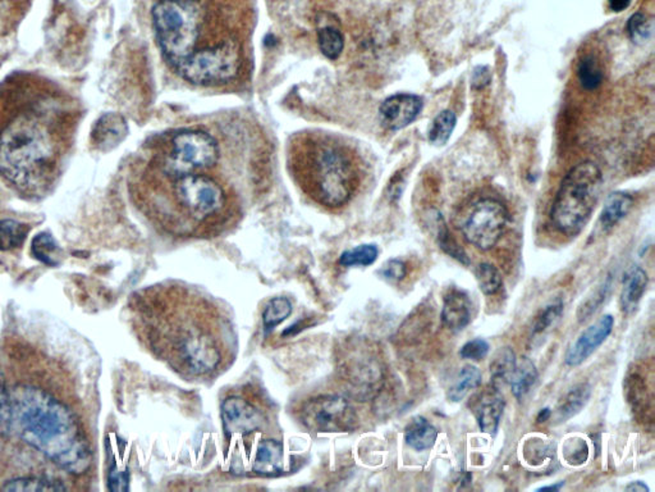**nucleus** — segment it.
<instances>
[{
  "instance_id": "1",
  "label": "nucleus",
  "mask_w": 655,
  "mask_h": 492,
  "mask_svg": "<svg viewBox=\"0 0 655 492\" xmlns=\"http://www.w3.org/2000/svg\"><path fill=\"white\" fill-rule=\"evenodd\" d=\"M81 103L57 82L33 72L0 81V180L20 195L53 190L69 161Z\"/></svg>"
},
{
  "instance_id": "2",
  "label": "nucleus",
  "mask_w": 655,
  "mask_h": 492,
  "mask_svg": "<svg viewBox=\"0 0 655 492\" xmlns=\"http://www.w3.org/2000/svg\"><path fill=\"white\" fill-rule=\"evenodd\" d=\"M135 330L153 356L191 383L232 364L239 336L229 308L198 286L165 279L132 297Z\"/></svg>"
},
{
  "instance_id": "3",
  "label": "nucleus",
  "mask_w": 655,
  "mask_h": 492,
  "mask_svg": "<svg viewBox=\"0 0 655 492\" xmlns=\"http://www.w3.org/2000/svg\"><path fill=\"white\" fill-rule=\"evenodd\" d=\"M11 426L55 466L72 475L90 468L91 451L72 411L38 387H15L9 393Z\"/></svg>"
},
{
  "instance_id": "4",
  "label": "nucleus",
  "mask_w": 655,
  "mask_h": 492,
  "mask_svg": "<svg viewBox=\"0 0 655 492\" xmlns=\"http://www.w3.org/2000/svg\"><path fill=\"white\" fill-rule=\"evenodd\" d=\"M290 156L301 189L323 207H343L358 189V167L349 147L337 138L307 135L292 146Z\"/></svg>"
},
{
  "instance_id": "5",
  "label": "nucleus",
  "mask_w": 655,
  "mask_h": 492,
  "mask_svg": "<svg viewBox=\"0 0 655 492\" xmlns=\"http://www.w3.org/2000/svg\"><path fill=\"white\" fill-rule=\"evenodd\" d=\"M169 203L150 215L178 236L206 235L223 226L229 218V198L213 178L190 174L173 178Z\"/></svg>"
},
{
  "instance_id": "6",
  "label": "nucleus",
  "mask_w": 655,
  "mask_h": 492,
  "mask_svg": "<svg viewBox=\"0 0 655 492\" xmlns=\"http://www.w3.org/2000/svg\"><path fill=\"white\" fill-rule=\"evenodd\" d=\"M602 186V171L594 162H581L571 168L550 209L556 230L570 238L579 235L594 212Z\"/></svg>"
},
{
  "instance_id": "7",
  "label": "nucleus",
  "mask_w": 655,
  "mask_h": 492,
  "mask_svg": "<svg viewBox=\"0 0 655 492\" xmlns=\"http://www.w3.org/2000/svg\"><path fill=\"white\" fill-rule=\"evenodd\" d=\"M156 39L172 66L193 53L200 36L201 11L195 0H162L153 7Z\"/></svg>"
},
{
  "instance_id": "8",
  "label": "nucleus",
  "mask_w": 655,
  "mask_h": 492,
  "mask_svg": "<svg viewBox=\"0 0 655 492\" xmlns=\"http://www.w3.org/2000/svg\"><path fill=\"white\" fill-rule=\"evenodd\" d=\"M241 46L235 39L193 52L175 69L186 81L195 85H218L230 81L241 69Z\"/></svg>"
},
{
  "instance_id": "9",
  "label": "nucleus",
  "mask_w": 655,
  "mask_h": 492,
  "mask_svg": "<svg viewBox=\"0 0 655 492\" xmlns=\"http://www.w3.org/2000/svg\"><path fill=\"white\" fill-rule=\"evenodd\" d=\"M171 147V153L159 163L169 180L213 167L220 158L217 141L205 131H178L172 137Z\"/></svg>"
},
{
  "instance_id": "10",
  "label": "nucleus",
  "mask_w": 655,
  "mask_h": 492,
  "mask_svg": "<svg viewBox=\"0 0 655 492\" xmlns=\"http://www.w3.org/2000/svg\"><path fill=\"white\" fill-rule=\"evenodd\" d=\"M220 414L229 439H246L270 427L269 407L248 390L227 396L221 402Z\"/></svg>"
},
{
  "instance_id": "11",
  "label": "nucleus",
  "mask_w": 655,
  "mask_h": 492,
  "mask_svg": "<svg viewBox=\"0 0 655 492\" xmlns=\"http://www.w3.org/2000/svg\"><path fill=\"white\" fill-rule=\"evenodd\" d=\"M304 426L315 432H343L355 427L356 413L340 395H321L306 400L298 409Z\"/></svg>"
},
{
  "instance_id": "12",
  "label": "nucleus",
  "mask_w": 655,
  "mask_h": 492,
  "mask_svg": "<svg viewBox=\"0 0 655 492\" xmlns=\"http://www.w3.org/2000/svg\"><path fill=\"white\" fill-rule=\"evenodd\" d=\"M509 212L495 199H482L473 204L463 224V236L481 251H491L502 238Z\"/></svg>"
},
{
  "instance_id": "13",
  "label": "nucleus",
  "mask_w": 655,
  "mask_h": 492,
  "mask_svg": "<svg viewBox=\"0 0 655 492\" xmlns=\"http://www.w3.org/2000/svg\"><path fill=\"white\" fill-rule=\"evenodd\" d=\"M340 362L341 377L358 393L371 392L383 377L379 363L374 361L371 354L364 352L361 347L344 350Z\"/></svg>"
},
{
  "instance_id": "14",
  "label": "nucleus",
  "mask_w": 655,
  "mask_h": 492,
  "mask_svg": "<svg viewBox=\"0 0 655 492\" xmlns=\"http://www.w3.org/2000/svg\"><path fill=\"white\" fill-rule=\"evenodd\" d=\"M424 101L414 94H396L381 103L380 121L384 128L397 131L407 128L423 110Z\"/></svg>"
},
{
  "instance_id": "15",
  "label": "nucleus",
  "mask_w": 655,
  "mask_h": 492,
  "mask_svg": "<svg viewBox=\"0 0 655 492\" xmlns=\"http://www.w3.org/2000/svg\"><path fill=\"white\" fill-rule=\"evenodd\" d=\"M614 327V318L611 315L603 316L594 325L587 327L570 346L565 356L568 367H577L586 361L599 346L610 337Z\"/></svg>"
},
{
  "instance_id": "16",
  "label": "nucleus",
  "mask_w": 655,
  "mask_h": 492,
  "mask_svg": "<svg viewBox=\"0 0 655 492\" xmlns=\"http://www.w3.org/2000/svg\"><path fill=\"white\" fill-rule=\"evenodd\" d=\"M128 134L126 119L118 113H107L100 117L92 130V144L101 152L115 149L125 140Z\"/></svg>"
},
{
  "instance_id": "17",
  "label": "nucleus",
  "mask_w": 655,
  "mask_h": 492,
  "mask_svg": "<svg viewBox=\"0 0 655 492\" xmlns=\"http://www.w3.org/2000/svg\"><path fill=\"white\" fill-rule=\"evenodd\" d=\"M504 405L506 402L498 387L493 386V390L482 393L475 404V415L482 432L491 436L497 433L502 420Z\"/></svg>"
},
{
  "instance_id": "18",
  "label": "nucleus",
  "mask_w": 655,
  "mask_h": 492,
  "mask_svg": "<svg viewBox=\"0 0 655 492\" xmlns=\"http://www.w3.org/2000/svg\"><path fill=\"white\" fill-rule=\"evenodd\" d=\"M472 321V301L465 291L454 289L444 297L442 322L448 330L461 331Z\"/></svg>"
},
{
  "instance_id": "19",
  "label": "nucleus",
  "mask_w": 655,
  "mask_h": 492,
  "mask_svg": "<svg viewBox=\"0 0 655 492\" xmlns=\"http://www.w3.org/2000/svg\"><path fill=\"white\" fill-rule=\"evenodd\" d=\"M283 469V446L275 439L260 440L252 470L261 476L278 475Z\"/></svg>"
},
{
  "instance_id": "20",
  "label": "nucleus",
  "mask_w": 655,
  "mask_h": 492,
  "mask_svg": "<svg viewBox=\"0 0 655 492\" xmlns=\"http://www.w3.org/2000/svg\"><path fill=\"white\" fill-rule=\"evenodd\" d=\"M648 282V273L641 267L633 266L626 273L622 294H621V307H622L623 313L630 315V313L635 312L647 290Z\"/></svg>"
},
{
  "instance_id": "21",
  "label": "nucleus",
  "mask_w": 655,
  "mask_h": 492,
  "mask_svg": "<svg viewBox=\"0 0 655 492\" xmlns=\"http://www.w3.org/2000/svg\"><path fill=\"white\" fill-rule=\"evenodd\" d=\"M590 396H592V386L589 383H583L572 387L557 407V421L561 423L567 422L572 417L579 414L589 402Z\"/></svg>"
},
{
  "instance_id": "22",
  "label": "nucleus",
  "mask_w": 655,
  "mask_h": 492,
  "mask_svg": "<svg viewBox=\"0 0 655 492\" xmlns=\"http://www.w3.org/2000/svg\"><path fill=\"white\" fill-rule=\"evenodd\" d=\"M438 439V430L424 417H416L405 432L406 444L416 451L429 450Z\"/></svg>"
},
{
  "instance_id": "23",
  "label": "nucleus",
  "mask_w": 655,
  "mask_h": 492,
  "mask_svg": "<svg viewBox=\"0 0 655 492\" xmlns=\"http://www.w3.org/2000/svg\"><path fill=\"white\" fill-rule=\"evenodd\" d=\"M633 198L626 193H612L605 200L601 214L603 230L613 229L618 222L623 220L629 212L632 211Z\"/></svg>"
},
{
  "instance_id": "24",
  "label": "nucleus",
  "mask_w": 655,
  "mask_h": 492,
  "mask_svg": "<svg viewBox=\"0 0 655 492\" xmlns=\"http://www.w3.org/2000/svg\"><path fill=\"white\" fill-rule=\"evenodd\" d=\"M538 377H539V374H538V369L535 367L534 363L529 358L519 359L516 363L515 371H513L509 383L515 398L524 399L533 389L534 384L537 383Z\"/></svg>"
},
{
  "instance_id": "25",
  "label": "nucleus",
  "mask_w": 655,
  "mask_h": 492,
  "mask_svg": "<svg viewBox=\"0 0 655 492\" xmlns=\"http://www.w3.org/2000/svg\"><path fill=\"white\" fill-rule=\"evenodd\" d=\"M482 372L475 365H465L460 372L454 383L448 390V399L458 402L466 398L473 390L478 389L482 384Z\"/></svg>"
},
{
  "instance_id": "26",
  "label": "nucleus",
  "mask_w": 655,
  "mask_h": 492,
  "mask_svg": "<svg viewBox=\"0 0 655 492\" xmlns=\"http://www.w3.org/2000/svg\"><path fill=\"white\" fill-rule=\"evenodd\" d=\"M0 490L7 492L66 491L67 487L61 481L45 478V477H23V478L5 482Z\"/></svg>"
},
{
  "instance_id": "27",
  "label": "nucleus",
  "mask_w": 655,
  "mask_h": 492,
  "mask_svg": "<svg viewBox=\"0 0 655 492\" xmlns=\"http://www.w3.org/2000/svg\"><path fill=\"white\" fill-rule=\"evenodd\" d=\"M516 354L510 347H502L495 353L493 361L491 364V383L494 387H500L501 384L510 383L513 371L516 368Z\"/></svg>"
},
{
  "instance_id": "28",
  "label": "nucleus",
  "mask_w": 655,
  "mask_h": 492,
  "mask_svg": "<svg viewBox=\"0 0 655 492\" xmlns=\"http://www.w3.org/2000/svg\"><path fill=\"white\" fill-rule=\"evenodd\" d=\"M30 227L14 220L0 221V251L20 248L29 235Z\"/></svg>"
},
{
  "instance_id": "29",
  "label": "nucleus",
  "mask_w": 655,
  "mask_h": 492,
  "mask_svg": "<svg viewBox=\"0 0 655 492\" xmlns=\"http://www.w3.org/2000/svg\"><path fill=\"white\" fill-rule=\"evenodd\" d=\"M318 44L328 60H337L344 48L343 33L333 24H325L318 30Z\"/></svg>"
},
{
  "instance_id": "30",
  "label": "nucleus",
  "mask_w": 655,
  "mask_h": 492,
  "mask_svg": "<svg viewBox=\"0 0 655 492\" xmlns=\"http://www.w3.org/2000/svg\"><path fill=\"white\" fill-rule=\"evenodd\" d=\"M457 125V117L452 110H443L435 117L429 128V141L435 147H442L448 143L454 128Z\"/></svg>"
},
{
  "instance_id": "31",
  "label": "nucleus",
  "mask_w": 655,
  "mask_h": 492,
  "mask_svg": "<svg viewBox=\"0 0 655 492\" xmlns=\"http://www.w3.org/2000/svg\"><path fill=\"white\" fill-rule=\"evenodd\" d=\"M31 253L46 266L60 264L61 249L49 233H40L33 240Z\"/></svg>"
},
{
  "instance_id": "32",
  "label": "nucleus",
  "mask_w": 655,
  "mask_h": 492,
  "mask_svg": "<svg viewBox=\"0 0 655 492\" xmlns=\"http://www.w3.org/2000/svg\"><path fill=\"white\" fill-rule=\"evenodd\" d=\"M435 229L436 240H438V244L443 251L448 255H451L452 258H454V260L460 261V263L469 266V257H467L465 251L457 244L456 240L452 238L450 231L447 229V224L443 220L442 214H436Z\"/></svg>"
},
{
  "instance_id": "33",
  "label": "nucleus",
  "mask_w": 655,
  "mask_h": 492,
  "mask_svg": "<svg viewBox=\"0 0 655 492\" xmlns=\"http://www.w3.org/2000/svg\"><path fill=\"white\" fill-rule=\"evenodd\" d=\"M612 286V277H607L605 281L583 304L577 310V319L580 323H585L601 309L603 303L607 299Z\"/></svg>"
},
{
  "instance_id": "34",
  "label": "nucleus",
  "mask_w": 655,
  "mask_h": 492,
  "mask_svg": "<svg viewBox=\"0 0 655 492\" xmlns=\"http://www.w3.org/2000/svg\"><path fill=\"white\" fill-rule=\"evenodd\" d=\"M378 255H379V251H378L377 245H360L344 251L341 255L340 264H342L343 267H368L378 260Z\"/></svg>"
},
{
  "instance_id": "35",
  "label": "nucleus",
  "mask_w": 655,
  "mask_h": 492,
  "mask_svg": "<svg viewBox=\"0 0 655 492\" xmlns=\"http://www.w3.org/2000/svg\"><path fill=\"white\" fill-rule=\"evenodd\" d=\"M577 76L579 81L585 90H596L603 82V71L594 57L587 55L583 58L577 69Z\"/></svg>"
},
{
  "instance_id": "36",
  "label": "nucleus",
  "mask_w": 655,
  "mask_h": 492,
  "mask_svg": "<svg viewBox=\"0 0 655 492\" xmlns=\"http://www.w3.org/2000/svg\"><path fill=\"white\" fill-rule=\"evenodd\" d=\"M292 313V304L287 298H275L264 310L263 323L267 331L273 330L276 326L285 321Z\"/></svg>"
},
{
  "instance_id": "37",
  "label": "nucleus",
  "mask_w": 655,
  "mask_h": 492,
  "mask_svg": "<svg viewBox=\"0 0 655 492\" xmlns=\"http://www.w3.org/2000/svg\"><path fill=\"white\" fill-rule=\"evenodd\" d=\"M476 279L479 288L485 295H494L501 290L503 285V277L497 267L491 263H482L476 269Z\"/></svg>"
},
{
  "instance_id": "38",
  "label": "nucleus",
  "mask_w": 655,
  "mask_h": 492,
  "mask_svg": "<svg viewBox=\"0 0 655 492\" xmlns=\"http://www.w3.org/2000/svg\"><path fill=\"white\" fill-rule=\"evenodd\" d=\"M562 312H564V301L561 299H557L553 303H550L549 306L544 308L540 315L535 319L533 336L543 334V332L552 327V325H555L558 321L559 317L562 316Z\"/></svg>"
},
{
  "instance_id": "39",
  "label": "nucleus",
  "mask_w": 655,
  "mask_h": 492,
  "mask_svg": "<svg viewBox=\"0 0 655 492\" xmlns=\"http://www.w3.org/2000/svg\"><path fill=\"white\" fill-rule=\"evenodd\" d=\"M564 457L571 466L585 464L589 458V446L581 438L568 439L564 445Z\"/></svg>"
},
{
  "instance_id": "40",
  "label": "nucleus",
  "mask_w": 655,
  "mask_h": 492,
  "mask_svg": "<svg viewBox=\"0 0 655 492\" xmlns=\"http://www.w3.org/2000/svg\"><path fill=\"white\" fill-rule=\"evenodd\" d=\"M627 31L633 43L644 42L650 35V21L642 14H633L627 24Z\"/></svg>"
},
{
  "instance_id": "41",
  "label": "nucleus",
  "mask_w": 655,
  "mask_h": 492,
  "mask_svg": "<svg viewBox=\"0 0 655 492\" xmlns=\"http://www.w3.org/2000/svg\"><path fill=\"white\" fill-rule=\"evenodd\" d=\"M489 349H491V346L484 338H473V340L467 341L465 345L461 347L460 355L461 358L479 362L488 355Z\"/></svg>"
},
{
  "instance_id": "42",
  "label": "nucleus",
  "mask_w": 655,
  "mask_h": 492,
  "mask_svg": "<svg viewBox=\"0 0 655 492\" xmlns=\"http://www.w3.org/2000/svg\"><path fill=\"white\" fill-rule=\"evenodd\" d=\"M380 275L390 282H399L407 275V269L404 261L392 260L387 261L386 266L380 270Z\"/></svg>"
},
{
  "instance_id": "43",
  "label": "nucleus",
  "mask_w": 655,
  "mask_h": 492,
  "mask_svg": "<svg viewBox=\"0 0 655 492\" xmlns=\"http://www.w3.org/2000/svg\"><path fill=\"white\" fill-rule=\"evenodd\" d=\"M11 426V413H9V393L0 383V430H5Z\"/></svg>"
},
{
  "instance_id": "44",
  "label": "nucleus",
  "mask_w": 655,
  "mask_h": 492,
  "mask_svg": "<svg viewBox=\"0 0 655 492\" xmlns=\"http://www.w3.org/2000/svg\"><path fill=\"white\" fill-rule=\"evenodd\" d=\"M491 81V73L485 67H479L473 73V84L478 85V88H484Z\"/></svg>"
},
{
  "instance_id": "45",
  "label": "nucleus",
  "mask_w": 655,
  "mask_h": 492,
  "mask_svg": "<svg viewBox=\"0 0 655 492\" xmlns=\"http://www.w3.org/2000/svg\"><path fill=\"white\" fill-rule=\"evenodd\" d=\"M608 3H610V7L612 11L622 12L625 11L627 7H629L632 0H608Z\"/></svg>"
},
{
  "instance_id": "46",
  "label": "nucleus",
  "mask_w": 655,
  "mask_h": 492,
  "mask_svg": "<svg viewBox=\"0 0 655 492\" xmlns=\"http://www.w3.org/2000/svg\"><path fill=\"white\" fill-rule=\"evenodd\" d=\"M625 490L632 492H649L650 491V488H649L648 486L645 485L642 481H635L632 482V484L630 485H627Z\"/></svg>"
},
{
  "instance_id": "47",
  "label": "nucleus",
  "mask_w": 655,
  "mask_h": 492,
  "mask_svg": "<svg viewBox=\"0 0 655 492\" xmlns=\"http://www.w3.org/2000/svg\"><path fill=\"white\" fill-rule=\"evenodd\" d=\"M550 417H552V411H550V408L541 409L539 413H538L537 422L538 423H546L547 421H548Z\"/></svg>"
},
{
  "instance_id": "48",
  "label": "nucleus",
  "mask_w": 655,
  "mask_h": 492,
  "mask_svg": "<svg viewBox=\"0 0 655 492\" xmlns=\"http://www.w3.org/2000/svg\"><path fill=\"white\" fill-rule=\"evenodd\" d=\"M565 482H558V484L555 485H549V486H543V487L538 488L537 491H553L557 492L561 490L562 487H564Z\"/></svg>"
},
{
  "instance_id": "49",
  "label": "nucleus",
  "mask_w": 655,
  "mask_h": 492,
  "mask_svg": "<svg viewBox=\"0 0 655 492\" xmlns=\"http://www.w3.org/2000/svg\"><path fill=\"white\" fill-rule=\"evenodd\" d=\"M195 2H199V0H195Z\"/></svg>"
}]
</instances>
